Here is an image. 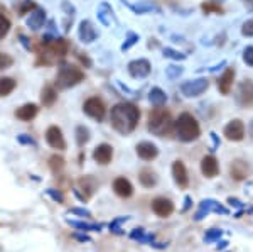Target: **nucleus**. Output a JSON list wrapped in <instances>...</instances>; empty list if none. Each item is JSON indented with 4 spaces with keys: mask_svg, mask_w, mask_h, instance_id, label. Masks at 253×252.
Listing matches in <instances>:
<instances>
[{
    "mask_svg": "<svg viewBox=\"0 0 253 252\" xmlns=\"http://www.w3.org/2000/svg\"><path fill=\"white\" fill-rule=\"evenodd\" d=\"M113 190H115V193L122 198H128V197H132V193H133L132 183L126 180V178H117V180L113 181Z\"/></svg>",
    "mask_w": 253,
    "mask_h": 252,
    "instance_id": "obj_20",
    "label": "nucleus"
},
{
    "mask_svg": "<svg viewBox=\"0 0 253 252\" xmlns=\"http://www.w3.org/2000/svg\"><path fill=\"white\" fill-rule=\"evenodd\" d=\"M138 41V36L137 34H133V32H130L128 34V38H126V43H124V46H122V51H126V50H130V48L133 46Z\"/></svg>",
    "mask_w": 253,
    "mask_h": 252,
    "instance_id": "obj_42",
    "label": "nucleus"
},
{
    "mask_svg": "<svg viewBox=\"0 0 253 252\" xmlns=\"http://www.w3.org/2000/svg\"><path fill=\"white\" fill-rule=\"evenodd\" d=\"M228 246V242L226 241H221V242H218V246H216V249H223V247H226Z\"/></svg>",
    "mask_w": 253,
    "mask_h": 252,
    "instance_id": "obj_49",
    "label": "nucleus"
},
{
    "mask_svg": "<svg viewBox=\"0 0 253 252\" xmlns=\"http://www.w3.org/2000/svg\"><path fill=\"white\" fill-rule=\"evenodd\" d=\"M189 203H191V198H189V197H186V206L182 208V212H186V210L189 208Z\"/></svg>",
    "mask_w": 253,
    "mask_h": 252,
    "instance_id": "obj_51",
    "label": "nucleus"
},
{
    "mask_svg": "<svg viewBox=\"0 0 253 252\" xmlns=\"http://www.w3.org/2000/svg\"><path fill=\"white\" fill-rule=\"evenodd\" d=\"M76 141H78V146H84L89 141V131L86 127L80 125V127L76 129Z\"/></svg>",
    "mask_w": 253,
    "mask_h": 252,
    "instance_id": "obj_31",
    "label": "nucleus"
},
{
    "mask_svg": "<svg viewBox=\"0 0 253 252\" xmlns=\"http://www.w3.org/2000/svg\"><path fill=\"white\" fill-rule=\"evenodd\" d=\"M172 115L166 108H156L149 113V131L159 137H164L166 134L172 131Z\"/></svg>",
    "mask_w": 253,
    "mask_h": 252,
    "instance_id": "obj_3",
    "label": "nucleus"
},
{
    "mask_svg": "<svg viewBox=\"0 0 253 252\" xmlns=\"http://www.w3.org/2000/svg\"><path fill=\"white\" fill-rule=\"evenodd\" d=\"M224 137H226L228 141H233V142L243 141V137H245V124L240 119L231 120L230 124L224 127Z\"/></svg>",
    "mask_w": 253,
    "mask_h": 252,
    "instance_id": "obj_9",
    "label": "nucleus"
},
{
    "mask_svg": "<svg viewBox=\"0 0 253 252\" xmlns=\"http://www.w3.org/2000/svg\"><path fill=\"white\" fill-rule=\"evenodd\" d=\"M124 3H126V5L130 7L135 14H147V12H161V9H159V5H156L154 2H150V0H142V2L138 3H128L124 0Z\"/></svg>",
    "mask_w": 253,
    "mask_h": 252,
    "instance_id": "obj_22",
    "label": "nucleus"
},
{
    "mask_svg": "<svg viewBox=\"0 0 253 252\" xmlns=\"http://www.w3.org/2000/svg\"><path fill=\"white\" fill-rule=\"evenodd\" d=\"M223 230H218V229H211L210 232L205 235V242H213V241H219L221 237Z\"/></svg>",
    "mask_w": 253,
    "mask_h": 252,
    "instance_id": "obj_39",
    "label": "nucleus"
},
{
    "mask_svg": "<svg viewBox=\"0 0 253 252\" xmlns=\"http://www.w3.org/2000/svg\"><path fill=\"white\" fill-rule=\"evenodd\" d=\"M228 203H231V205H235V206H242V202L236 200V198H230V200H228Z\"/></svg>",
    "mask_w": 253,
    "mask_h": 252,
    "instance_id": "obj_47",
    "label": "nucleus"
},
{
    "mask_svg": "<svg viewBox=\"0 0 253 252\" xmlns=\"http://www.w3.org/2000/svg\"><path fill=\"white\" fill-rule=\"evenodd\" d=\"M36 3L32 2V0H24V3L20 5V9H19V12H20V15H26V14H31L32 10L36 9Z\"/></svg>",
    "mask_w": 253,
    "mask_h": 252,
    "instance_id": "obj_38",
    "label": "nucleus"
},
{
    "mask_svg": "<svg viewBox=\"0 0 253 252\" xmlns=\"http://www.w3.org/2000/svg\"><path fill=\"white\" fill-rule=\"evenodd\" d=\"M128 71L133 78H145L150 75V63L147 59H135L128 63Z\"/></svg>",
    "mask_w": 253,
    "mask_h": 252,
    "instance_id": "obj_14",
    "label": "nucleus"
},
{
    "mask_svg": "<svg viewBox=\"0 0 253 252\" xmlns=\"http://www.w3.org/2000/svg\"><path fill=\"white\" fill-rule=\"evenodd\" d=\"M49 168L54 173L61 171V169L64 168V159L61 156H51V159H49Z\"/></svg>",
    "mask_w": 253,
    "mask_h": 252,
    "instance_id": "obj_32",
    "label": "nucleus"
},
{
    "mask_svg": "<svg viewBox=\"0 0 253 252\" xmlns=\"http://www.w3.org/2000/svg\"><path fill=\"white\" fill-rule=\"evenodd\" d=\"M174 131L179 141L182 142H193L199 137L201 129H199L198 120L191 113H181L179 119L174 124Z\"/></svg>",
    "mask_w": 253,
    "mask_h": 252,
    "instance_id": "obj_2",
    "label": "nucleus"
},
{
    "mask_svg": "<svg viewBox=\"0 0 253 252\" xmlns=\"http://www.w3.org/2000/svg\"><path fill=\"white\" fill-rule=\"evenodd\" d=\"M71 213H78V215H83V217H89L88 210H81V208H73Z\"/></svg>",
    "mask_w": 253,
    "mask_h": 252,
    "instance_id": "obj_46",
    "label": "nucleus"
},
{
    "mask_svg": "<svg viewBox=\"0 0 253 252\" xmlns=\"http://www.w3.org/2000/svg\"><path fill=\"white\" fill-rule=\"evenodd\" d=\"M10 31V20L3 14H0V39H3Z\"/></svg>",
    "mask_w": 253,
    "mask_h": 252,
    "instance_id": "obj_35",
    "label": "nucleus"
},
{
    "mask_svg": "<svg viewBox=\"0 0 253 252\" xmlns=\"http://www.w3.org/2000/svg\"><path fill=\"white\" fill-rule=\"evenodd\" d=\"M47 193L51 195V197L54 198V200H58V202H63V195H61V193H56V192H52V190H47Z\"/></svg>",
    "mask_w": 253,
    "mask_h": 252,
    "instance_id": "obj_45",
    "label": "nucleus"
},
{
    "mask_svg": "<svg viewBox=\"0 0 253 252\" xmlns=\"http://www.w3.org/2000/svg\"><path fill=\"white\" fill-rule=\"evenodd\" d=\"M149 100H150V103L156 105V107H162V105L167 101V95L161 90V88H152L149 93Z\"/></svg>",
    "mask_w": 253,
    "mask_h": 252,
    "instance_id": "obj_28",
    "label": "nucleus"
},
{
    "mask_svg": "<svg viewBox=\"0 0 253 252\" xmlns=\"http://www.w3.org/2000/svg\"><path fill=\"white\" fill-rule=\"evenodd\" d=\"M46 141L52 149H59V151L66 149V141H64V137H63V132H61V129L56 127V125H52V127L47 129Z\"/></svg>",
    "mask_w": 253,
    "mask_h": 252,
    "instance_id": "obj_10",
    "label": "nucleus"
},
{
    "mask_svg": "<svg viewBox=\"0 0 253 252\" xmlns=\"http://www.w3.org/2000/svg\"><path fill=\"white\" fill-rule=\"evenodd\" d=\"M235 100L240 107H252L253 105V81L252 80H243L236 88Z\"/></svg>",
    "mask_w": 253,
    "mask_h": 252,
    "instance_id": "obj_7",
    "label": "nucleus"
},
{
    "mask_svg": "<svg viewBox=\"0 0 253 252\" xmlns=\"http://www.w3.org/2000/svg\"><path fill=\"white\" fill-rule=\"evenodd\" d=\"M130 237L137 239V241H140V242H152L154 241V235H145L144 229H135L132 234H130Z\"/></svg>",
    "mask_w": 253,
    "mask_h": 252,
    "instance_id": "obj_33",
    "label": "nucleus"
},
{
    "mask_svg": "<svg viewBox=\"0 0 253 252\" xmlns=\"http://www.w3.org/2000/svg\"><path fill=\"white\" fill-rule=\"evenodd\" d=\"M78 34H80V39L83 41V43H93L98 36L95 27H93V24L89 22V20H81Z\"/></svg>",
    "mask_w": 253,
    "mask_h": 252,
    "instance_id": "obj_21",
    "label": "nucleus"
},
{
    "mask_svg": "<svg viewBox=\"0 0 253 252\" xmlns=\"http://www.w3.org/2000/svg\"><path fill=\"white\" fill-rule=\"evenodd\" d=\"M172 176H174V181L177 183L181 188H187V186H189V176H187V169H186V166L182 164V161H174Z\"/></svg>",
    "mask_w": 253,
    "mask_h": 252,
    "instance_id": "obj_15",
    "label": "nucleus"
},
{
    "mask_svg": "<svg viewBox=\"0 0 253 252\" xmlns=\"http://www.w3.org/2000/svg\"><path fill=\"white\" fill-rule=\"evenodd\" d=\"M113 157V149L112 146L108 144H100L98 148L93 151V159H95L98 164H108Z\"/></svg>",
    "mask_w": 253,
    "mask_h": 252,
    "instance_id": "obj_19",
    "label": "nucleus"
},
{
    "mask_svg": "<svg viewBox=\"0 0 253 252\" xmlns=\"http://www.w3.org/2000/svg\"><path fill=\"white\" fill-rule=\"evenodd\" d=\"M243 61L248 64V66L253 68V46H248L243 50Z\"/></svg>",
    "mask_w": 253,
    "mask_h": 252,
    "instance_id": "obj_40",
    "label": "nucleus"
},
{
    "mask_svg": "<svg viewBox=\"0 0 253 252\" xmlns=\"http://www.w3.org/2000/svg\"><path fill=\"white\" fill-rule=\"evenodd\" d=\"M208 87H210V81L206 78L189 80L181 85V92H182V95L187 97V99H194V97L203 95V93L208 90Z\"/></svg>",
    "mask_w": 253,
    "mask_h": 252,
    "instance_id": "obj_6",
    "label": "nucleus"
},
{
    "mask_svg": "<svg viewBox=\"0 0 253 252\" xmlns=\"http://www.w3.org/2000/svg\"><path fill=\"white\" fill-rule=\"evenodd\" d=\"M44 20H46V12L42 9H39V7H36V9L31 12L29 19H27V26H29L32 31H38L42 27Z\"/></svg>",
    "mask_w": 253,
    "mask_h": 252,
    "instance_id": "obj_23",
    "label": "nucleus"
},
{
    "mask_svg": "<svg viewBox=\"0 0 253 252\" xmlns=\"http://www.w3.org/2000/svg\"><path fill=\"white\" fill-rule=\"evenodd\" d=\"M242 34L245 36V38H253V19L247 20V22L243 24Z\"/></svg>",
    "mask_w": 253,
    "mask_h": 252,
    "instance_id": "obj_41",
    "label": "nucleus"
},
{
    "mask_svg": "<svg viewBox=\"0 0 253 252\" xmlns=\"http://www.w3.org/2000/svg\"><path fill=\"white\" fill-rule=\"evenodd\" d=\"M137 154L140 159L144 161H152L157 157L159 154V149L156 144H152V142H140V144L137 146Z\"/></svg>",
    "mask_w": 253,
    "mask_h": 252,
    "instance_id": "obj_17",
    "label": "nucleus"
},
{
    "mask_svg": "<svg viewBox=\"0 0 253 252\" xmlns=\"http://www.w3.org/2000/svg\"><path fill=\"white\" fill-rule=\"evenodd\" d=\"M233 81H235V70L233 68H226L218 80V90L223 95H230L231 88H233Z\"/></svg>",
    "mask_w": 253,
    "mask_h": 252,
    "instance_id": "obj_16",
    "label": "nucleus"
},
{
    "mask_svg": "<svg viewBox=\"0 0 253 252\" xmlns=\"http://www.w3.org/2000/svg\"><path fill=\"white\" fill-rule=\"evenodd\" d=\"M98 19H100V22L103 24V26H112V22L115 19H113V10L108 3H101V5L98 7Z\"/></svg>",
    "mask_w": 253,
    "mask_h": 252,
    "instance_id": "obj_25",
    "label": "nucleus"
},
{
    "mask_svg": "<svg viewBox=\"0 0 253 252\" xmlns=\"http://www.w3.org/2000/svg\"><path fill=\"white\" fill-rule=\"evenodd\" d=\"M216 2H218V0H216Z\"/></svg>",
    "mask_w": 253,
    "mask_h": 252,
    "instance_id": "obj_53",
    "label": "nucleus"
},
{
    "mask_svg": "<svg viewBox=\"0 0 253 252\" xmlns=\"http://www.w3.org/2000/svg\"><path fill=\"white\" fill-rule=\"evenodd\" d=\"M181 73H182V68L181 66H179V68L177 66H169L166 70V75L169 76V78H177V76L181 75Z\"/></svg>",
    "mask_w": 253,
    "mask_h": 252,
    "instance_id": "obj_43",
    "label": "nucleus"
},
{
    "mask_svg": "<svg viewBox=\"0 0 253 252\" xmlns=\"http://www.w3.org/2000/svg\"><path fill=\"white\" fill-rule=\"evenodd\" d=\"M201 9L206 12V14H223V7L219 5V2L216 0H210V2H205L201 5Z\"/></svg>",
    "mask_w": 253,
    "mask_h": 252,
    "instance_id": "obj_30",
    "label": "nucleus"
},
{
    "mask_svg": "<svg viewBox=\"0 0 253 252\" xmlns=\"http://www.w3.org/2000/svg\"><path fill=\"white\" fill-rule=\"evenodd\" d=\"M12 64H14V58L9 54H5V52H0V71L10 68Z\"/></svg>",
    "mask_w": 253,
    "mask_h": 252,
    "instance_id": "obj_36",
    "label": "nucleus"
},
{
    "mask_svg": "<svg viewBox=\"0 0 253 252\" xmlns=\"http://www.w3.org/2000/svg\"><path fill=\"white\" fill-rule=\"evenodd\" d=\"M138 180H140L142 186H145V188H152V186L157 185L156 173L150 171V169H142L140 174H138Z\"/></svg>",
    "mask_w": 253,
    "mask_h": 252,
    "instance_id": "obj_27",
    "label": "nucleus"
},
{
    "mask_svg": "<svg viewBox=\"0 0 253 252\" xmlns=\"http://www.w3.org/2000/svg\"><path fill=\"white\" fill-rule=\"evenodd\" d=\"M138 119H140V110L133 103H118L112 108V113H110L112 125L115 127V131L124 134V136L135 131Z\"/></svg>",
    "mask_w": 253,
    "mask_h": 252,
    "instance_id": "obj_1",
    "label": "nucleus"
},
{
    "mask_svg": "<svg viewBox=\"0 0 253 252\" xmlns=\"http://www.w3.org/2000/svg\"><path fill=\"white\" fill-rule=\"evenodd\" d=\"M56 99H58V93H56L54 87L47 85V87L42 88V93H41V101H42L46 107H51V105H54Z\"/></svg>",
    "mask_w": 253,
    "mask_h": 252,
    "instance_id": "obj_26",
    "label": "nucleus"
},
{
    "mask_svg": "<svg viewBox=\"0 0 253 252\" xmlns=\"http://www.w3.org/2000/svg\"><path fill=\"white\" fill-rule=\"evenodd\" d=\"M38 112H39V108H38V105H36V103H26V105H22L20 108H17L15 115H17V119H20V120L29 122V120L34 119L36 115H38Z\"/></svg>",
    "mask_w": 253,
    "mask_h": 252,
    "instance_id": "obj_24",
    "label": "nucleus"
},
{
    "mask_svg": "<svg viewBox=\"0 0 253 252\" xmlns=\"http://www.w3.org/2000/svg\"><path fill=\"white\" fill-rule=\"evenodd\" d=\"M243 2L247 3L248 7H252V9H253V0H243Z\"/></svg>",
    "mask_w": 253,
    "mask_h": 252,
    "instance_id": "obj_52",
    "label": "nucleus"
},
{
    "mask_svg": "<svg viewBox=\"0 0 253 252\" xmlns=\"http://www.w3.org/2000/svg\"><path fill=\"white\" fill-rule=\"evenodd\" d=\"M83 110H84V113H88L91 119H95L98 122L103 120L105 113H107V108H105L103 100L98 99V97H91V99H88L86 101H84Z\"/></svg>",
    "mask_w": 253,
    "mask_h": 252,
    "instance_id": "obj_8",
    "label": "nucleus"
},
{
    "mask_svg": "<svg viewBox=\"0 0 253 252\" xmlns=\"http://www.w3.org/2000/svg\"><path fill=\"white\" fill-rule=\"evenodd\" d=\"M63 9L66 10V12H68V15H71V17H73V15H75V7L69 5L68 2H63Z\"/></svg>",
    "mask_w": 253,
    "mask_h": 252,
    "instance_id": "obj_44",
    "label": "nucleus"
},
{
    "mask_svg": "<svg viewBox=\"0 0 253 252\" xmlns=\"http://www.w3.org/2000/svg\"><path fill=\"white\" fill-rule=\"evenodd\" d=\"M83 78H84V73L80 68H75L71 64H63L59 68L58 76H56V85H58V88H61V90H64V88H71L75 85H78Z\"/></svg>",
    "mask_w": 253,
    "mask_h": 252,
    "instance_id": "obj_5",
    "label": "nucleus"
},
{
    "mask_svg": "<svg viewBox=\"0 0 253 252\" xmlns=\"http://www.w3.org/2000/svg\"><path fill=\"white\" fill-rule=\"evenodd\" d=\"M201 171L206 178H214L219 173V164L214 156H205L201 159Z\"/></svg>",
    "mask_w": 253,
    "mask_h": 252,
    "instance_id": "obj_18",
    "label": "nucleus"
},
{
    "mask_svg": "<svg viewBox=\"0 0 253 252\" xmlns=\"http://www.w3.org/2000/svg\"><path fill=\"white\" fill-rule=\"evenodd\" d=\"M19 141H20V142H27V144H34V141H32V139H27V137H24V136H20V137H19Z\"/></svg>",
    "mask_w": 253,
    "mask_h": 252,
    "instance_id": "obj_48",
    "label": "nucleus"
},
{
    "mask_svg": "<svg viewBox=\"0 0 253 252\" xmlns=\"http://www.w3.org/2000/svg\"><path fill=\"white\" fill-rule=\"evenodd\" d=\"M69 225L76 227V229H83V230H101V225H96V223H84V222H71L69 220Z\"/></svg>",
    "mask_w": 253,
    "mask_h": 252,
    "instance_id": "obj_34",
    "label": "nucleus"
},
{
    "mask_svg": "<svg viewBox=\"0 0 253 252\" xmlns=\"http://www.w3.org/2000/svg\"><path fill=\"white\" fill-rule=\"evenodd\" d=\"M42 46H44V52L41 51V54L46 58V63H52V61H56V59L64 58L69 50L68 41L63 38H54V39L44 41Z\"/></svg>",
    "mask_w": 253,
    "mask_h": 252,
    "instance_id": "obj_4",
    "label": "nucleus"
},
{
    "mask_svg": "<svg viewBox=\"0 0 253 252\" xmlns=\"http://www.w3.org/2000/svg\"><path fill=\"white\" fill-rule=\"evenodd\" d=\"M248 134H250L252 139H253V120L250 122V124H248Z\"/></svg>",
    "mask_w": 253,
    "mask_h": 252,
    "instance_id": "obj_50",
    "label": "nucleus"
},
{
    "mask_svg": "<svg viewBox=\"0 0 253 252\" xmlns=\"http://www.w3.org/2000/svg\"><path fill=\"white\" fill-rule=\"evenodd\" d=\"M15 81L12 78H0V97H7L15 90Z\"/></svg>",
    "mask_w": 253,
    "mask_h": 252,
    "instance_id": "obj_29",
    "label": "nucleus"
},
{
    "mask_svg": "<svg viewBox=\"0 0 253 252\" xmlns=\"http://www.w3.org/2000/svg\"><path fill=\"white\" fill-rule=\"evenodd\" d=\"M152 210H154V213L159 215V217L166 218L174 212V203L164 197H157L156 200L152 202Z\"/></svg>",
    "mask_w": 253,
    "mask_h": 252,
    "instance_id": "obj_13",
    "label": "nucleus"
},
{
    "mask_svg": "<svg viewBox=\"0 0 253 252\" xmlns=\"http://www.w3.org/2000/svg\"><path fill=\"white\" fill-rule=\"evenodd\" d=\"M248 174H250V166H248L243 159H235L230 164V176L233 178L235 181L247 180Z\"/></svg>",
    "mask_w": 253,
    "mask_h": 252,
    "instance_id": "obj_12",
    "label": "nucleus"
},
{
    "mask_svg": "<svg viewBox=\"0 0 253 252\" xmlns=\"http://www.w3.org/2000/svg\"><path fill=\"white\" fill-rule=\"evenodd\" d=\"M210 212L226 215L228 208H224V206H221L218 202H214V200H205V202H201V205H199V210H198V213L194 215V218H196V220H201V218L205 217V215L210 213Z\"/></svg>",
    "mask_w": 253,
    "mask_h": 252,
    "instance_id": "obj_11",
    "label": "nucleus"
},
{
    "mask_svg": "<svg viewBox=\"0 0 253 252\" xmlns=\"http://www.w3.org/2000/svg\"><path fill=\"white\" fill-rule=\"evenodd\" d=\"M164 56L166 58H170V59H175V61H182V59H186V54H182V52H179V51H174V50H170V48H166L164 51Z\"/></svg>",
    "mask_w": 253,
    "mask_h": 252,
    "instance_id": "obj_37",
    "label": "nucleus"
}]
</instances>
